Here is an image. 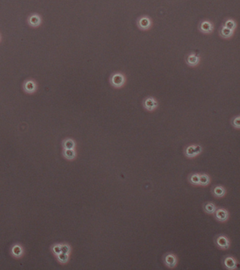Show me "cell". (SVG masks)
Wrapping results in <instances>:
<instances>
[{
  "instance_id": "cell-1",
  "label": "cell",
  "mask_w": 240,
  "mask_h": 270,
  "mask_svg": "<svg viewBox=\"0 0 240 270\" xmlns=\"http://www.w3.org/2000/svg\"><path fill=\"white\" fill-rule=\"evenodd\" d=\"M125 82V75L120 72L114 74L111 77V83L114 87L120 88L123 87Z\"/></svg>"
},
{
  "instance_id": "cell-2",
  "label": "cell",
  "mask_w": 240,
  "mask_h": 270,
  "mask_svg": "<svg viewBox=\"0 0 240 270\" xmlns=\"http://www.w3.org/2000/svg\"><path fill=\"white\" fill-rule=\"evenodd\" d=\"M143 104H144L145 109L149 111H152L158 107V102L153 97H148L144 100Z\"/></svg>"
},
{
  "instance_id": "cell-3",
  "label": "cell",
  "mask_w": 240,
  "mask_h": 270,
  "mask_svg": "<svg viewBox=\"0 0 240 270\" xmlns=\"http://www.w3.org/2000/svg\"><path fill=\"white\" fill-rule=\"evenodd\" d=\"M137 23H138V26L139 28L143 30H147L152 26V21H151L150 18L147 17V16H142V17H140L138 21H137Z\"/></svg>"
},
{
  "instance_id": "cell-4",
  "label": "cell",
  "mask_w": 240,
  "mask_h": 270,
  "mask_svg": "<svg viewBox=\"0 0 240 270\" xmlns=\"http://www.w3.org/2000/svg\"><path fill=\"white\" fill-rule=\"evenodd\" d=\"M215 242H216V244L218 247L223 248V249H228L229 246H230V241H229L228 239L226 236H223V235L218 236L216 238V240H215Z\"/></svg>"
},
{
  "instance_id": "cell-5",
  "label": "cell",
  "mask_w": 240,
  "mask_h": 270,
  "mask_svg": "<svg viewBox=\"0 0 240 270\" xmlns=\"http://www.w3.org/2000/svg\"><path fill=\"white\" fill-rule=\"evenodd\" d=\"M199 30L205 34H209L214 30V26L209 21H204L199 25Z\"/></svg>"
},
{
  "instance_id": "cell-6",
  "label": "cell",
  "mask_w": 240,
  "mask_h": 270,
  "mask_svg": "<svg viewBox=\"0 0 240 270\" xmlns=\"http://www.w3.org/2000/svg\"><path fill=\"white\" fill-rule=\"evenodd\" d=\"M164 262L169 268H173L176 266L177 260L175 255L172 254V253H168L164 257Z\"/></svg>"
},
{
  "instance_id": "cell-7",
  "label": "cell",
  "mask_w": 240,
  "mask_h": 270,
  "mask_svg": "<svg viewBox=\"0 0 240 270\" xmlns=\"http://www.w3.org/2000/svg\"><path fill=\"white\" fill-rule=\"evenodd\" d=\"M215 216L220 222H225L228 219V212L226 210L219 208L215 211Z\"/></svg>"
},
{
  "instance_id": "cell-8",
  "label": "cell",
  "mask_w": 240,
  "mask_h": 270,
  "mask_svg": "<svg viewBox=\"0 0 240 270\" xmlns=\"http://www.w3.org/2000/svg\"><path fill=\"white\" fill-rule=\"evenodd\" d=\"M199 61H200V58L195 53H191L189 54L187 58V63L191 67L196 66L199 63Z\"/></svg>"
},
{
  "instance_id": "cell-9",
  "label": "cell",
  "mask_w": 240,
  "mask_h": 270,
  "mask_svg": "<svg viewBox=\"0 0 240 270\" xmlns=\"http://www.w3.org/2000/svg\"><path fill=\"white\" fill-rule=\"evenodd\" d=\"M28 23L33 27H37L41 24V18L37 14H33L28 18Z\"/></svg>"
},
{
  "instance_id": "cell-10",
  "label": "cell",
  "mask_w": 240,
  "mask_h": 270,
  "mask_svg": "<svg viewBox=\"0 0 240 270\" xmlns=\"http://www.w3.org/2000/svg\"><path fill=\"white\" fill-rule=\"evenodd\" d=\"M37 88L36 84L33 80H28L24 84V89L28 93H33L35 91Z\"/></svg>"
},
{
  "instance_id": "cell-11",
  "label": "cell",
  "mask_w": 240,
  "mask_h": 270,
  "mask_svg": "<svg viewBox=\"0 0 240 270\" xmlns=\"http://www.w3.org/2000/svg\"><path fill=\"white\" fill-rule=\"evenodd\" d=\"M224 264H225V267L228 269H234L236 267V260H234V258L233 257H227L225 258V260H224Z\"/></svg>"
},
{
  "instance_id": "cell-12",
  "label": "cell",
  "mask_w": 240,
  "mask_h": 270,
  "mask_svg": "<svg viewBox=\"0 0 240 270\" xmlns=\"http://www.w3.org/2000/svg\"><path fill=\"white\" fill-rule=\"evenodd\" d=\"M233 33H234L233 30H232L226 28V27H225L224 26L222 27V28H221V30L220 31V34L221 37H223V38H225V39L230 38V37L233 35Z\"/></svg>"
},
{
  "instance_id": "cell-13",
  "label": "cell",
  "mask_w": 240,
  "mask_h": 270,
  "mask_svg": "<svg viewBox=\"0 0 240 270\" xmlns=\"http://www.w3.org/2000/svg\"><path fill=\"white\" fill-rule=\"evenodd\" d=\"M204 210L208 214H214L215 210H216V207L213 202H208V203L205 204Z\"/></svg>"
},
{
  "instance_id": "cell-14",
  "label": "cell",
  "mask_w": 240,
  "mask_h": 270,
  "mask_svg": "<svg viewBox=\"0 0 240 270\" xmlns=\"http://www.w3.org/2000/svg\"><path fill=\"white\" fill-rule=\"evenodd\" d=\"M210 182V177L206 174L199 175V184L201 186H206Z\"/></svg>"
},
{
  "instance_id": "cell-15",
  "label": "cell",
  "mask_w": 240,
  "mask_h": 270,
  "mask_svg": "<svg viewBox=\"0 0 240 270\" xmlns=\"http://www.w3.org/2000/svg\"><path fill=\"white\" fill-rule=\"evenodd\" d=\"M213 192H214V195L215 196L223 197L225 194V189L222 187L218 186V187H215L214 189V191H213Z\"/></svg>"
},
{
  "instance_id": "cell-16",
  "label": "cell",
  "mask_w": 240,
  "mask_h": 270,
  "mask_svg": "<svg viewBox=\"0 0 240 270\" xmlns=\"http://www.w3.org/2000/svg\"><path fill=\"white\" fill-rule=\"evenodd\" d=\"M224 26L234 31L237 27V23H236L235 21L233 19H228L227 21H225Z\"/></svg>"
},
{
  "instance_id": "cell-17",
  "label": "cell",
  "mask_w": 240,
  "mask_h": 270,
  "mask_svg": "<svg viewBox=\"0 0 240 270\" xmlns=\"http://www.w3.org/2000/svg\"><path fill=\"white\" fill-rule=\"evenodd\" d=\"M185 154L189 158L195 157L196 155L195 153V151H194V145L190 146V147H188L187 148H186Z\"/></svg>"
},
{
  "instance_id": "cell-18",
  "label": "cell",
  "mask_w": 240,
  "mask_h": 270,
  "mask_svg": "<svg viewBox=\"0 0 240 270\" xmlns=\"http://www.w3.org/2000/svg\"><path fill=\"white\" fill-rule=\"evenodd\" d=\"M190 181L192 184H195V185L199 184V175L198 174L191 175L190 177Z\"/></svg>"
},
{
  "instance_id": "cell-19",
  "label": "cell",
  "mask_w": 240,
  "mask_h": 270,
  "mask_svg": "<svg viewBox=\"0 0 240 270\" xmlns=\"http://www.w3.org/2000/svg\"><path fill=\"white\" fill-rule=\"evenodd\" d=\"M64 146H65L66 149H73V148L75 147V143L73 142V141L69 139V140H67V141H66L65 144H64Z\"/></svg>"
},
{
  "instance_id": "cell-20",
  "label": "cell",
  "mask_w": 240,
  "mask_h": 270,
  "mask_svg": "<svg viewBox=\"0 0 240 270\" xmlns=\"http://www.w3.org/2000/svg\"><path fill=\"white\" fill-rule=\"evenodd\" d=\"M233 125L234 128L239 129L240 128V117L237 116L235 118H234L233 120Z\"/></svg>"
},
{
  "instance_id": "cell-21",
  "label": "cell",
  "mask_w": 240,
  "mask_h": 270,
  "mask_svg": "<svg viewBox=\"0 0 240 270\" xmlns=\"http://www.w3.org/2000/svg\"><path fill=\"white\" fill-rule=\"evenodd\" d=\"M58 255H58V258H59V260H60V261L63 262V263H66V262L67 260H68V255H67V254H65V253H60Z\"/></svg>"
},
{
  "instance_id": "cell-22",
  "label": "cell",
  "mask_w": 240,
  "mask_h": 270,
  "mask_svg": "<svg viewBox=\"0 0 240 270\" xmlns=\"http://www.w3.org/2000/svg\"><path fill=\"white\" fill-rule=\"evenodd\" d=\"M13 255H15L16 256H19L21 254V252H22V250H21V248L18 246V245H16L13 248Z\"/></svg>"
},
{
  "instance_id": "cell-23",
  "label": "cell",
  "mask_w": 240,
  "mask_h": 270,
  "mask_svg": "<svg viewBox=\"0 0 240 270\" xmlns=\"http://www.w3.org/2000/svg\"><path fill=\"white\" fill-rule=\"evenodd\" d=\"M65 154L67 158H73L75 156V152L73 149H66L65 151Z\"/></svg>"
},
{
  "instance_id": "cell-24",
  "label": "cell",
  "mask_w": 240,
  "mask_h": 270,
  "mask_svg": "<svg viewBox=\"0 0 240 270\" xmlns=\"http://www.w3.org/2000/svg\"><path fill=\"white\" fill-rule=\"evenodd\" d=\"M194 151H195V155H198L202 151V147L200 145H194Z\"/></svg>"
},
{
  "instance_id": "cell-25",
  "label": "cell",
  "mask_w": 240,
  "mask_h": 270,
  "mask_svg": "<svg viewBox=\"0 0 240 270\" xmlns=\"http://www.w3.org/2000/svg\"><path fill=\"white\" fill-rule=\"evenodd\" d=\"M69 252V248L67 245H63L61 247V253L67 254Z\"/></svg>"
},
{
  "instance_id": "cell-26",
  "label": "cell",
  "mask_w": 240,
  "mask_h": 270,
  "mask_svg": "<svg viewBox=\"0 0 240 270\" xmlns=\"http://www.w3.org/2000/svg\"><path fill=\"white\" fill-rule=\"evenodd\" d=\"M53 250L54 252L56 253V254H59V253H61V247L59 246V245H56V246L54 247Z\"/></svg>"
}]
</instances>
